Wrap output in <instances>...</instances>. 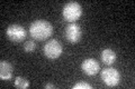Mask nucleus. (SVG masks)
<instances>
[{"label":"nucleus","mask_w":135,"mask_h":89,"mask_svg":"<svg viewBox=\"0 0 135 89\" xmlns=\"http://www.w3.org/2000/svg\"><path fill=\"white\" fill-rule=\"evenodd\" d=\"M31 36L36 40H45L52 35L53 26L46 20H35L29 26Z\"/></svg>","instance_id":"1"},{"label":"nucleus","mask_w":135,"mask_h":89,"mask_svg":"<svg viewBox=\"0 0 135 89\" xmlns=\"http://www.w3.org/2000/svg\"><path fill=\"white\" fill-rule=\"evenodd\" d=\"M63 18L69 22H74L77 21L82 15V7L80 6V3L77 1H70L64 5L62 11Z\"/></svg>","instance_id":"2"},{"label":"nucleus","mask_w":135,"mask_h":89,"mask_svg":"<svg viewBox=\"0 0 135 89\" xmlns=\"http://www.w3.org/2000/svg\"><path fill=\"white\" fill-rule=\"evenodd\" d=\"M43 51H44V55L47 58H50V59H56V58H59L62 55L63 48H62L61 42L59 40L51 39L50 41H47L44 45Z\"/></svg>","instance_id":"3"},{"label":"nucleus","mask_w":135,"mask_h":89,"mask_svg":"<svg viewBox=\"0 0 135 89\" xmlns=\"http://www.w3.org/2000/svg\"><path fill=\"white\" fill-rule=\"evenodd\" d=\"M101 79H103V81L106 86L115 87L119 84L120 75L117 69L113 68V67H108V68H105L101 71Z\"/></svg>","instance_id":"4"},{"label":"nucleus","mask_w":135,"mask_h":89,"mask_svg":"<svg viewBox=\"0 0 135 89\" xmlns=\"http://www.w3.org/2000/svg\"><path fill=\"white\" fill-rule=\"evenodd\" d=\"M6 35L11 41L20 42L26 38V30L19 25H10L6 30Z\"/></svg>","instance_id":"5"},{"label":"nucleus","mask_w":135,"mask_h":89,"mask_svg":"<svg viewBox=\"0 0 135 89\" xmlns=\"http://www.w3.org/2000/svg\"><path fill=\"white\" fill-rule=\"evenodd\" d=\"M81 35L82 32L81 29H80V26L74 22L68 25V27L65 28V38L68 41L72 42V44H75L81 39Z\"/></svg>","instance_id":"6"},{"label":"nucleus","mask_w":135,"mask_h":89,"mask_svg":"<svg viewBox=\"0 0 135 89\" xmlns=\"http://www.w3.org/2000/svg\"><path fill=\"white\" fill-rule=\"evenodd\" d=\"M81 68L84 71V74H87L88 76H95L99 73L100 66L97 60H95V59H92V58H89V59H86V60L82 62Z\"/></svg>","instance_id":"7"},{"label":"nucleus","mask_w":135,"mask_h":89,"mask_svg":"<svg viewBox=\"0 0 135 89\" xmlns=\"http://www.w3.org/2000/svg\"><path fill=\"white\" fill-rule=\"evenodd\" d=\"M12 65L8 61H0V78L2 80H9L12 77Z\"/></svg>","instance_id":"8"},{"label":"nucleus","mask_w":135,"mask_h":89,"mask_svg":"<svg viewBox=\"0 0 135 89\" xmlns=\"http://www.w3.org/2000/svg\"><path fill=\"white\" fill-rule=\"evenodd\" d=\"M115 60H116V54L113 49L107 48L101 51V61H103L105 65L110 66L115 62Z\"/></svg>","instance_id":"9"},{"label":"nucleus","mask_w":135,"mask_h":89,"mask_svg":"<svg viewBox=\"0 0 135 89\" xmlns=\"http://www.w3.org/2000/svg\"><path fill=\"white\" fill-rule=\"evenodd\" d=\"M15 87L22 88V89L28 88L29 87V80L26 79V78H24V77H16V79H15Z\"/></svg>","instance_id":"10"},{"label":"nucleus","mask_w":135,"mask_h":89,"mask_svg":"<svg viewBox=\"0 0 135 89\" xmlns=\"http://www.w3.org/2000/svg\"><path fill=\"white\" fill-rule=\"evenodd\" d=\"M35 48H36V45H35V42L32 40H28L24 44V50L26 52H33L34 50H35Z\"/></svg>","instance_id":"11"},{"label":"nucleus","mask_w":135,"mask_h":89,"mask_svg":"<svg viewBox=\"0 0 135 89\" xmlns=\"http://www.w3.org/2000/svg\"><path fill=\"white\" fill-rule=\"evenodd\" d=\"M72 88H73V89H92V86H91V85H89L88 82L82 81V82L75 84Z\"/></svg>","instance_id":"12"},{"label":"nucleus","mask_w":135,"mask_h":89,"mask_svg":"<svg viewBox=\"0 0 135 89\" xmlns=\"http://www.w3.org/2000/svg\"><path fill=\"white\" fill-rule=\"evenodd\" d=\"M45 88H47V89H49V88H54V86H53L52 84H46V85H45Z\"/></svg>","instance_id":"13"}]
</instances>
